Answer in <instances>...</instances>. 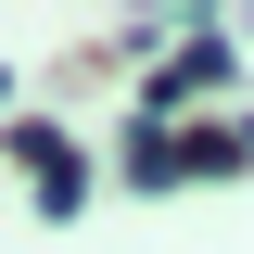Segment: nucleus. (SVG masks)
I'll list each match as a JSON object with an SVG mask.
<instances>
[{"label":"nucleus","instance_id":"1","mask_svg":"<svg viewBox=\"0 0 254 254\" xmlns=\"http://www.w3.org/2000/svg\"><path fill=\"white\" fill-rule=\"evenodd\" d=\"M254 165V127H140V140H127V178L140 190H178V178H242Z\"/></svg>","mask_w":254,"mask_h":254},{"label":"nucleus","instance_id":"2","mask_svg":"<svg viewBox=\"0 0 254 254\" xmlns=\"http://www.w3.org/2000/svg\"><path fill=\"white\" fill-rule=\"evenodd\" d=\"M190 89H229V26H190V51L153 76V115H178Z\"/></svg>","mask_w":254,"mask_h":254}]
</instances>
